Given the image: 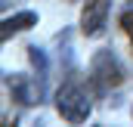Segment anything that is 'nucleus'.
<instances>
[{"label": "nucleus", "instance_id": "f257e3e1", "mask_svg": "<svg viewBox=\"0 0 133 127\" xmlns=\"http://www.w3.org/2000/svg\"><path fill=\"white\" fill-rule=\"evenodd\" d=\"M56 109H59V115L71 121V124H81V121H87L90 118V99L84 93V87L77 84V81H65L62 87H59V93H56Z\"/></svg>", "mask_w": 133, "mask_h": 127}, {"label": "nucleus", "instance_id": "f03ea898", "mask_svg": "<svg viewBox=\"0 0 133 127\" xmlns=\"http://www.w3.org/2000/svg\"><path fill=\"white\" fill-rule=\"evenodd\" d=\"M90 81H93V87H96L99 93L124 84V68L115 59L111 50H99V53L93 56V62H90Z\"/></svg>", "mask_w": 133, "mask_h": 127}, {"label": "nucleus", "instance_id": "7ed1b4c3", "mask_svg": "<svg viewBox=\"0 0 133 127\" xmlns=\"http://www.w3.org/2000/svg\"><path fill=\"white\" fill-rule=\"evenodd\" d=\"M108 9H111V0H84V12H81V31L87 37H96L105 28V19H108Z\"/></svg>", "mask_w": 133, "mask_h": 127}, {"label": "nucleus", "instance_id": "20e7f679", "mask_svg": "<svg viewBox=\"0 0 133 127\" xmlns=\"http://www.w3.org/2000/svg\"><path fill=\"white\" fill-rule=\"evenodd\" d=\"M6 87H9L12 99H16V102H22V105L40 102V84L34 87V84L25 78V74H9V78H6Z\"/></svg>", "mask_w": 133, "mask_h": 127}, {"label": "nucleus", "instance_id": "39448f33", "mask_svg": "<svg viewBox=\"0 0 133 127\" xmlns=\"http://www.w3.org/2000/svg\"><path fill=\"white\" fill-rule=\"evenodd\" d=\"M31 25H37V12H31V9L3 19V40H9V34H16V31H28Z\"/></svg>", "mask_w": 133, "mask_h": 127}, {"label": "nucleus", "instance_id": "423d86ee", "mask_svg": "<svg viewBox=\"0 0 133 127\" xmlns=\"http://www.w3.org/2000/svg\"><path fill=\"white\" fill-rule=\"evenodd\" d=\"M28 56H31V62H34V68H37V74L43 78V74H46V56H43V50L28 47Z\"/></svg>", "mask_w": 133, "mask_h": 127}, {"label": "nucleus", "instance_id": "0eeeda50", "mask_svg": "<svg viewBox=\"0 0 133 127\" xmlns=\"http://www.w3.org/2000/svg\"><path fill=\"white\" fill-rule=\"evenodd\" d=\"M121 28L127 31V37H130V43H133V9H127V12L121 16Z\"/></svg>", "mask_w": 133, "mask_h": 127}]
</instances>
